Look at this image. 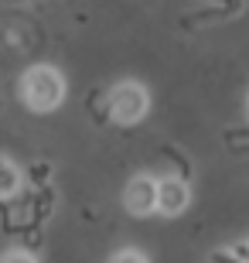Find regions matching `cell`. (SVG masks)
I'll return each mask as SVG.
<instances>
[{"label":"cell","mask_w":249,"mask_h":263,"mask_svg":"<svg viewBox=\"0 0 249 263\" xmlns=\"http://www.w3.org/2000/svg\"><path fill=\"white\" fill-rule=\"evenodd\" d=\"M68 82L55 65H31L17 82V96L31 113H55L65 103Z\"/></svg>","instance_id":"1"},{"label":"cell","mask_w":249,"mask_h":263,"mask_svg":"<svg viewBox=\"0 0 249 263\" xmlns=\"http://www.w3.org/2000/svg\"><path fill=\"white\" fill-rule=\"evenodd\" d=\"M191 205V185L178 175H164L157 178V215L174 219Z\"/></svg>","instance_id":"3"},{"label":"cell","mask_w":249,"mask_h":263,"mask_svg":"<svg viewBox=\"0 0 249 263\" xmlns=\"http://www.w3.org/2000/svg\"><path fill=\"white\" fill-rule=\"evenodd\" d=\"M17 188H21V167L10 161V157L0 154V202L10 195H17Z\"/></svg>","instance_id":"5"},{"label":"cell","mask_w":249,"mask_h":263,"mask_svg":"<svg viewBox=\"0 0 249 263\" xmlns=\"http://www.w3.org/2000/svg\"><path fill=\"white\" fill-rule=\"evenodd\" d=\"M0 263H38L31 253H24V250H10V253L0 256Z\"/></svg>","instance_id":"7"},{"label":"cell","mask_w":249,"mask_h":263,"mask_svg":"<svg viewBox=\"0 0 249 263\" xmlns=\"http://www.w3.org/2000/svg\"><path fill=\"white\" fill-rule=\"evenodd\" d=\"M123 205H126V212L137 215V219L154 215L157 212V178H150V175L130 178V185L123 192Z\"/></svg>","instance_id":"4"},{"label":"cell","mask_w":249,"mask_h":263,"mask_svg":"<svg viewBox=\"0 0 249 263\" xmlns=\"http://www.w3.org/2000/svg\"><path fill=\"white\" fill-rule=\"evenodd\" d=\"M246 123H249V92H246Z\"/></svg>","instance_id":"9"},{"label":"cell","mask_w":249,"mask_h":263,"mask_svg":"<svg viewBox=\"0 0 249 263\" xmlns=\"http://www.w3.org/2000/svg\"><path fill=\"white\" fill-rule=\"evenodd\" d=\"M109 263H150L140 250H120V253H113V260Z\"/></svg>","instance_id":"6"},{"label":"cell","mask_w":249,"mask_h":263,"mask_svg":"<svg viewBox=\"0 0 249 263\" xmlns=\"http://www.w3.org/2000/svg\"><path fill=\"white\" fill-rule=\"evenodd\" d=\"M236 250H239L242 263H249V239H242V243H236Z\"/></svg>","instance_id":"8"},{"label":"cell","mask_w":249,"mask_h":263,"mask_svg":"<svg viewBox=\"0 0 249 263\" xmlns=\"http://www.w3.org/2000/svg\"><path fill=\"white\" fill-rule=\"evenodd\" d=\"M106 106H109V120H113L116 127H133V123H140L150 113V92H147L144 82L123 79V82H116L109 89Z\"/></svg>","instance_id":"2"}]
</instances>
